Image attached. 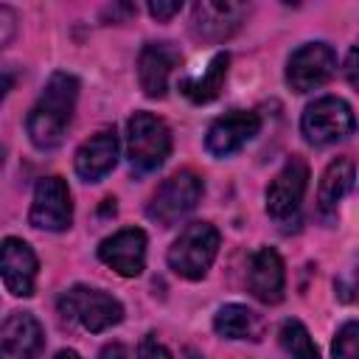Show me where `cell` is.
<instances>
[{
	"instance_id": "22",
	"label": "cell",
	"mask_w": 359,
	"mask_h": 359,
	"mask_svg": "<svg viewBox=\"0 0 359 359\" xmlns=\"http://www.w3.org/2000/svg\"><path fill=\"white\" fill-rule=\"evenodd\" d=\"M359 323L356 320H348L337 337H334V345H331V359H359Z\"/></svg>"
},
{
	"instance_id": "20",
	"label": "cell",
	"mask_w": 359,
	"mask_h": 359,
	"mask_svg": "<svg viewBox=\"0 0 359 359\" xmlns=\"http://www.w3.org/2000/svg\"><path fill=\"white\" fill-rule=\"evenodd\" d=\"M213 328H216V334L224 337V339H247V337H252V331H255V317H252V311H250L247 306H241V303H227V306H222V309L216 311Z\"/></svg>"
},
{
	"instance_id": "28",
	"label": "cell",
	"mask_w": 359,
	"mask_h": 359,
	"mask_svg": "<svg viewBox=\"0 0 359 359\" xmlns=\"http://www.w3.org/2000/svg\"><path fill=\"white\" fill-rule=\"evenodd\" d=\"M11 84H14V79L8 76V73H0V101L6 98V93L11 90Z\"/></svg>"
},
{
	"instance_id": "23",
	"label": "cell",
	"mask_w": 359,
	"mask_h": 359,
	"mask_svg": "<svg viewBox=\"0 0 359 359\" xmlns=\"http://www.w3.org/2000/svg\"><path fill=\"white\" fill-rule=\"evenodd\" d=\"M137 359H174V356L154 334H149V337H143V342L137 348Z\"/></svg>"
},
{
	"instance_id": "21",
	"label": "cell",
	"mask_w": 359,
	"mask_h": 359,
	"mask_svg": "<svg viewBox=\"0 0 359 359\" xmlns=\"http://www.w3.org/2000/svg\"><path fill=\"white\" fill-rule=\"evenodd\" d=\"M278 339H280L283 351L292 359H320V351H317L309 328L300 320H283L280 331H278Z\"/></svg>"
},
{
	"instance_id": "11",
	"label": "cell",
	"mask_w": 359,
	"mask_h": 359,
	"mask_svg": "<svg viewBox=\"0 0 359 359\" xmlns=\"http://www.w3.org/2000/svg\"><path fill=\"white\" fill-rule=\"evenodd\" d=\"M306 185H309L306 160L303 157H289L266 188V213L272 219H289L300 208Z\"/></svg>"
},
{
	"instance_id": "7",
	"label": "cell",
	"mask_w": 359,
	"mask_h": 359,
	"mask_svg": "<svg viewBox=\"0 0 359 359\" xmlns=\"http://www.w3.org/2000/svg\"><path fill=\"white\" fill-rule=\"evenodd\" d=\"M337 73V53L325 42H309L300 45L286 65V84L294 93H309L314 87H323Z\"/></svg>"
},
{
	"instance_id": "5",
	"label": "cell",
	"mask_w": 359,
	"mask_h": 359,
	"mask_svg": "<svg viewBox=\"0 0 359 359\" xmlns=\"http://www.w3.org/2000/svg\"><path fill=\"white\" fill-rule=\"evenodd\" d=\"M202 177L194 171H177L171 174L149 199L146 216L151 222H157L160 227H171L174 222H180L185 213H191L196 208V202L202 199Z\"/></svg>"
},
{
	"instance_id": "31",
	"label": "cell",
	"mask_w": 359,
	"mask_h": 359,
	"mask_svg": "<svg viewBox=\"0 0 359 359\" xmlns=\"http://www.w3.org/2000/svg\"><path fill=\"white\" fill-rule=\"evenodd\" d=\"M0 165H3V146H0Z\"/></svg>"
},
{
	"instance_id": "18",
	"label": "cell",
	"mask_w": 359,
	"mask_h": 359,
	"mask_svg": "<svg viewBox=\"0 0 359 359\" xmlns=\"http://www.w3.org/2000/svg\"><path fill=\"white\" fill-rule=\"evenodd\" d=\"M227 65H230V56L224 50L213 53V59L208 62V67L202 70V76H188L180 81V93L194 101V104H208L213 101L222 87H224V79H227Z\"/></svg>"
},
{
	"instance_id": "12",
	"label": "cell",
	"mask_w": 359,
	"mask_h": 359,
	"mask_svg": "<svg viewBox=\"0 0 359 359\" xmlns=\"http://www.w3.org/2000/svg\"><path fill=\"white\" fill-rule=\"evenodd\" d=\"M36 269H39V261H36L28 241L14 238V236L0 241V275H3L6 289L14 297H31L34 294Z\"/></svg>"
},
{
	"instance_id": "16",
	"label": "cell",
	"mask_w": 359,
	"mask_h": 359,
	"mask_svg": "<svg viewBox=\"0 0 359 359\" xmlns=\"http://www.w3.org/2000/svg\"><path fill=\"white\" fill-rule=\"evenodd\" d=\"M118 163V135L115 129H101L93 137H87L73 157L76 174L84 182H98L101 177H107Z\"/></svg>"
},
{
	"instance_id": "10",
	"label": "cell",
	"mask_w": 359,
	"mask_h": 359,
	"mask_svg": "<svg viewBox=\"0 0 359 359\" xmlns=\"http://www.w3.org/2000/svg\"><path fill=\"white\" fill-rule=\"evenodd\" d=\"M261 132V118L252 109H233L222 118H216L208 129L205 146L213 157H230L238 149H244L255 135Z\"/></svg>"
},
{
	"instance_id": "2",
	"label": "cell",
	"mask_w": 359,
	"mask_h": 359,
	"mask_svg": "<svg viewBox=\"0 0 359 359\" xmlns=\"http://www.w3.org/2000/svg\"><path fill=\"white\" fill-rule=\"evenodd\" d=\"M219 230L210 222H194L168 247V266L185 280H202L219 252Z\"/></svg>"
},
{
	"instance_id": "6",
	"label": "cell",
	"mask_w": 359,
	"mask_h": 359,
	"mask_svg": "<svg viewBox=\"0 0 359 359\" xmlns=\"http://www.w3.org/2000/svg\"><path fill=\"white\" fill-rule=\"evenodd\" d=\"M353 126H356V118H353L351 104L337 95H323V98L311 101L300 118V129H303L306 140L314 146L337 143V140L348 137L353 132Z\"/></svg>"
},
{
	"instance_id": "13",
	"label": "cell",
	"mask_w": 359,
	"mask_h": 359,
	"mask_svg": "<svg viewBox=\"0 0 359 359\" xmlns=\"http://www.w3.org/2000/svg\"><path fill=\"white\" fill-rule=\"evenodd\" d=\"M98 258L123 278H137L146 266V233L140 227H123L98 244Z\"/></svg>"
},
{
	"instance_id": "29",
	"label": "cell",
	"mask_w": 359,
	"mask_h": 359,
	"mask_svg": "<svg viewBox=\"0 0 359 359\" xmlns=\"http://www.w3.org/2000/svg\"><path fill=\"white\" fill-rule=\"evenodd\" d=\"M53 359H81V356H79L76 351H70V348H65V351H59V353H56Z\"/></svg>"
},
{
	"instance_id": "14",
	"label": "cell",
	"mask_w": 359,
	"mask_h": 359,
	"mask_svg": "<svg viewBox=\"0 0 359 359\" xmlns=\"http://www.w3.org/2000/svg\"><path fill=\"white\" fill-rule=\"evenodd\" d=\"M45 331L28 311H14L0 325V359H39Z\"/></svg>"
},
{
	"instance_id": "17",
	"label": "cell",
	"mask_w": 359,
	"mask_h": 359,
	"mask_svg": "<svg viewBox=\"0 0 359 359\" xmlns=\"http://www.w3.org/2000/svg\"><path fill=\"white\" fill-rule=\"evenodd\" d=\"M250 292L252 297H258L266 306H275L283 300V289H286V272H283V261L272 247H261L252 252L250 258Z\"/></svg>"
},
{
	"instance_id": "24",
	"label": "cell",
	"mask_w": 359,
	"mask_h": 359,
	"mask_svg": "<svg viewBox=\"0 0 359 359\" xmlns=\"http://www.w3.org/2000/svg\"><path fill=\"white\" fill-rule=\"evenodd\" d=\"M180 8H182L180 0H171V3H163V0L149 3V14H151L154 20H171L174 14H180Z\"/></svg>"
},
{
	"instance_id": "15",
	"label": "cell",
	"mask_w": 359,
	"mask_h": 359,
	"mask_svg": "<svg viewBox=\"0 0 359 359\" xmlns=\"http://www.w3.org/2000/svg\"><path fill=\"white\" fill-rule=\"evenodd\" d=\"M182 62V53L171 42H149L137 56V81L149 98L168 93V76Z\"/></svg>"
},
{
	"instance_id": "27",
	"label": "cell",
	"mask_w": 359,
	"mask_h": 359,
	"mask_svg": "<svg viewBox=\"0 0 359 359\" xmlns=\"http://www.w3.org/2000/svg\"><path fill=\"white\" fill-rule=\"evenodd\" d=\"M345 70H348V81L356 87V48H351V53H348V65H345Z\"/></svg>"
},
{
	"instance_id": "30",
	"label": "cell",
	"mask_w": 359,
	"mask_h": 359,
	"mask_svg": "<svg viewBox=\"0 0 359 359\" xmlns=\"http://www.w3.org/2000/svg\"><path fill=\"white\" fill-rule=\"evenodd\" d=\"M185 359H205V356H202L199 351H194V348H188V351H185Z\"/></svg>"
},
{
	"instance_id": "26",
	"label": "cell",
	"mask_w": 359,
	"mask_h": 359,
	"mask_svg": "<svg viewBox=\"0 0 359 359\" xmlns=\"http://www.w3.org/2000/svg\"><path fill=\"white\" fill-rule=\"evenodd\" d=\"M11 31H14V14L0 6V45L11 36Z\"/></svg>"
},
{
	"instance_id": "8",
	"label": "cell",
	"mask_w": 359,
	"mask_h": 359,
	"mask_svg": "<svg viewBox=\"0 0 359 359\" xmlns=\"http://www.w3.org/2000/svg\"><path fill=\"white\" fill-rule=\"evenodd\" d=\"M28 222L34 227L50 230V233H62V230L70 227V222H73V202H70L67 182L62 177H42L36 182Z\"/></svg>"
},
{
	"instance_id": "4",
	"label": "cell",
	"mask_w": 359,
	"mask_h": 359,
	"mask_svg": "<svg viewBox=\"0 0 359 359\" xmlns=\"http://www.w3.org/2000/svg\"><path fill=\"white\" fill-rule=\"evenodd\" d=\"M59 314L93 334H101L123 320V306L104 289L73 286L59 297Z\"/></svg>"
},
{
	"instance_id": "3",
	"label": "cell",
	"mask_w": 359,
	"mask_h": 359,
	"mask_svg": "<svg viewBox=\"0 0 359 359\" xmlns=\"http://www.w3.org/2000/svg\"><path fill=\"white\" fill-rule=\"evenodd\" d=\"M126 151L135 171L146 174L160 168L171 154V132L165 121L151 112H135L126 123Z\"/></svg>"
},
{
	"instance_id": "19",
	"label": "cell",
	"mask_w": 359,
	"mask_h": 359,
	"mask_svg": "<svg viewBox=\"0 0 359 359\" xmlns=\"http://www.w3.org/2000/svg\"><path fill=\"white\" fill-rule=\"evenodd\" d=\"M353 180H356V168H353V160L348 157H337L334 163H328L323 180H320V191H317V205L325 216L337 213V205L345 199V194L353 188Z\"/></svg>"
},
{
	"instance_id": "25",
	"label": "cell",
	"mask_w": 359,
	"mask_h": 359,
	"mask_svg": "<svg viewBox=\"0 0 359 359\" xmlns=\"http://www.w3.org/2000/svg\"><path fill=\"white\" fill-rule=\"evenodd\" d=\"M98 359H132L129 356V348L123 342H107L98 353Z\"/></svg>"
},
{
	"instance_id": "9",
	"label": "cell",
	"mask_w": 359,
	"mask_h": 359,
	"mask_svg": "<svg viewBox=\"0 0 359 359\" xmlns=\"http://www.w3.org/2000/svg\"><path fill=\"white\" fill-rule=\"evenodd\" d=\"M250 6L233 0H202L191 11V34L199 42H222L238 31Z\"/></svg>"
},
{
	"instance_id": "1",
	"label": "cell",
	"mask_w": 359,
	"mask_h": 359,
	"mask_svg": "<svg viewBox=\"0 0 359 359\" xmlns=\"http://www.w3.org/2000/svg\"><path fill=\"white\" fill-rule=\"evenodd\" d=\"M76 98H79V79L76 76L53 73L48 79L42 95L36 98V104L31 107V112L25 118L28 137L36 149L48 151V149H56L65 140L67 126L73 121Z\"/></svg>"
}]
</instances>
